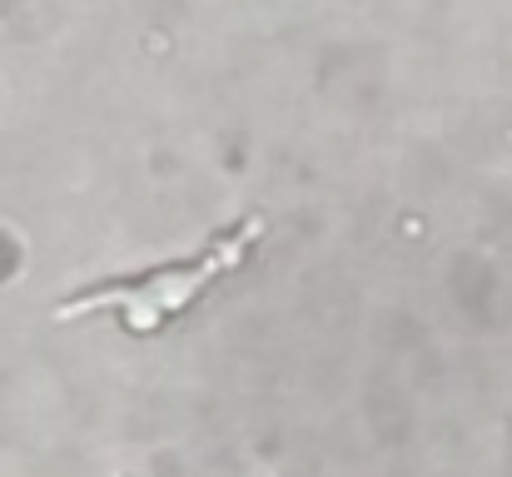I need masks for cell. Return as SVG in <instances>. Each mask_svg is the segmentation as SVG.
<instances>
[{"label": "cell", "mask_w": 512, "mask_h": 477, "mask_svg": "<svg viewBox=\"0 0 512 477\" xmlns=\"http://www.w3.org/2000/svg\"><path fill=\"white\" fill-rule=\"evenodd\" d=\"M264 214H249V219H234L229 229H219L214 239H204L194 254L170 259V264H150V269H135V274H110V279H95L90 289H80L75 299H65L55 318L70 323L80 314H115L130 333H160L170 328L174 318H184L219 279H229L264 239Z\"/></svg>", "instance_id": "obj_1"}]
</instances>
